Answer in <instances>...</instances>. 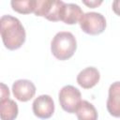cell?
Wrapping results in <instances>:
<instances>
[{
  "label": "cell",
  "mask_w": 120,
  "mask_h": 120,
  "mask_svg": "<svg viewBox=\"0 0 120 120\" xmlns=\"http://www.w3.org/2000/svg\"><path fill=\"white\" fill-rule=\"evenodd\" d=\"M12 92L14 97L18 100L22 102H26L34 98L36 94V86L31 81L21 79L13 82Z\"/></svg>",
  "instance_id": "7"
},
{
  "label": "cell",
  "mask_w": 120,
  "mask_h": 120,
  "mask_svg": "<svg viewBox=\"0 0 120 120\" xmlns=\"http://www.w3.org/2000/svg\"><path fill=\"white\" fill-rule=\"evenodd\" d=\"M66 3L60 0H37L35 15L44 17L52 22L62 21Z\"/></svg>",
  "instance_id": "3"
},
{
  "label": "cell",
  "mask_w": 120,
  "mask_h": 120,
  "mask_svg": "<svg viewBox=\"0 0 120 120\" xmlns=\"http://www.w3.org/2000/svg\"><path fill=\"white\" fill-rule=\"evenodd\" d=\"M83 15L82 8L76 4H66L62 21L67 24H75L79 22L80 19Z\"/></svg>",
  "instance_id": "11"
},
{
  "label": "cell",
  "mask_w": 120,
  "mask_h": 120,
  "mask_svg": "<svg viewBox=\"0 0 120 120\" xmlns=\"http://www.w3.org/2000/svg\"><path fill=\"white\" fill-rule=\"evenodd\" d=\"M9 98V90L8 87L6 86L4 83H1V99L8 98Z\"/></svg>",
  "instance_id": "14"
},
{
  "label": "cell",
  "mask_w": 120,
  "mask_h": 120,
  "mask_svg": "<svg viewBox=\"0 0 120 120\" xmlns=\"http://www.w3.org/2000/svg\"><path fill=\"white\" fill-rule=\"evenodd\" d=\"M58 98L62 109L68 113H75L82 101L80 90L72 85H66L62 87L59 91Z\"/></svg>",
  "instance_id": "4"
},
{
  "label": "cell",
  "mask_w": 120,
  "mask_h": 120,
  "mask_svg": "<svg viewBox=\"0 0 120 120\" xmlns=\"http://www.w3.org/2000/svg\"><path fill=\"white\" fill-rule=\"evenodd\" d=\"M34 114L40 119L50 118L54 112V103L49 95H40L35 98L32 104Z\"/></svg>",
  "instance_id": "6"
},
{
  "label": "cell",
  "mask_w": 120,
  "mask_h": 120,
  "mask_svg": "<svg viewBox=\"0 0 120 120\" xmlns=\"http://www.w3.org/2000/svg\"><path fill=\"white\" fill-rule=\"evenodd\" d=\"M17 103L8 98L0 99V116L1 120H15L18 115Z\"/></svg>",
  "instance_id": "10"
},
{
  "label": "cell",
  "mask_w": 120,
  "mask_h": 120,
  "mask_svg": "<svg viewBox=\"0 0 120 120\" xmlns=\"http://www.w3.org/2000/svg\"><path fill=\"white\" fill-rule=\"evenodd\" d=\"M81 29L91 36L101 34L106 28V20L104 16L98 12L83 13L79 21Z\"/></svg>",
  "instance_id": "5"
},
{
  "label": "cell",
  "mask_w": 120,
  "mask_h": 120,
  "mask_svg": "<svg viewBox=\"0 0 120 120\" xmlns=\"http://www.w3.org/2000/svg\"><path fill=\"white\" fill-rule=\"evenodd\" d=\"M37 0H22V1H11L10 5L13 10L22 13V14H29L34 12L36 8Z\"/></svg>",
  "instance_id": "13"
},
{
  "label": "cell",
  "mask_w": 120,
  "mask_h": 120,
  "mask_svg": "<svg viewBox=\"0 0 120 120\" xmlns=\"http://www.w3.org/2000/svg\"><path fill=\"white\" fill-rule=\"evenodd\" d=\"M100 74L98 68L94 67H88L82 69L77 76V82L84 89H90L94 87L99 82Z\"/></svg>",
  "instance_id": "9"
},
{
  "label": "cell",
  "mask_w": 120,
  "mask_h": 120,
  "mask_svg": "<svg viewBox=\"0 0 120 120\" xmlns=\"http://www.w3.org/2000/svg\"><path fill=\"white\" fill-rule=\"evenodd\" d=\"M82 3H83L84 5H86L87 7H89V8H97L98 6H99V5L102 3V1H82Z\"/></svg>",
  "instance_id": "15"
},
{
  "label": "cell",
  "mask_w": 120,
  "mask_h": 120,
  "mask_svg": "<svg viewBox=\"0 0 120 120\" xmlns=\"http://www.w3.org/2000/svg\"><path fill=\"white\" fill-rule=\"evenodd\" d=\"M112 10L115 14L120 16V0H115L112 2Z\"/></svg>",
  "instance_id": "16"
},
{
  "label": "cell",
  "mask_w": 120,
  "mask_h": 120,
  "mask_svg": "<svg viewBox=\"0 0 120 120\" xmlns=\"http://www.w3.org/2000/svg\"><path fill=\"white\" fill-rule=\"evenodd\" d=\"M0 27L1 38L8 50L14 51L22 46L25 41V30L17 18L3 15L0 19Z\"/></svg>",
  "instance_id": "1"
},
{
  "label": "cell",
  "mask_w": 120,
  "mask_h": 120,
  "mask_svg": "<svg viewBox=\"0 0 120 120\" xmlns=\"http://www.w3.org/2000/svg\"><path fill=\"white\" fill-rule=\"evenodd\" d=\"M78 120H98V112L95 106L87 100H82L76 111Z\"/></svg>",
  "instance_id": "12"
},
{
  "label": "cell",
  "mask_w": 120,
  "mask_h": 120,
  "mask_svg": "<svg viewBox=\"0 0 120 120\" xmlns=\"http://www.w3.org/2000/svg\"><path fill=\"white\" fill-rule=\"evenodd\" d=\"M77 41L74 35L68 31L58 32L51 42V51L58 60H68L75 52Z\"/></svg>",
  "instance_id": "2"
},
{
  "label": "cell",
  "mask_w": 120,
  "mask_h": 120,
  "mask_svg": "<svg viewBox=\"0 0 120 120\" xmlns=\"http://www.w3.org/2000/svg\"><path fill=\"white\" fill-rule=\"evenodd\" d=\"M106 106L112 116L120 117V82H114L110 85Z\"/></svg>",
  "instance_id": "8"
}]
</instances>
